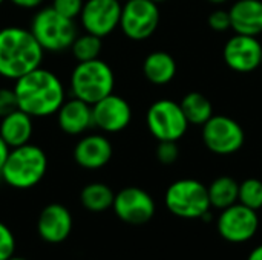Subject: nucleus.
Segmentation results:
<instances>
[{"label":"nucleus","instance_id":"1","mask_svg":"<svg viewBox=\"0 0 262 260\" xmlns=\"http://www.w3.org/2000/svg\"><path fill=\"white\" fill-rule=\"evenodd\" d=\"M12 89L18 109L32 118L55 115L66 100L61 80L41 66L15 80Z\"/></svg>","mask_w":262,"mask_h":260},{"label":"nucleus","instance_id":"2","mask_svg":"<svg viewBox=\"0 0 262 260\" xmlns=\"http://www.w3.org/2000/svg\"><path fill=\"white\" fill-rule=\"evenodd\" d=\"M43 48L31 29L6 26L0 29V75L8 80H18L25 74L41 66Z\"/></svg>","mask_w":262,"mask_h":260},{"label":"nucleus","instance_id":"3","mask_svg":"<svg viewBox=\"0 0 262 260\" xmlns=\"http://www.w3.org/2000/svg\"><path fill=\"white\" fill-rule=\"evenodd\" d=\"M48 156L45 150L35 144H25L11 149L8 159L2 169L3 182L17 190L35 187L46 175Z\"/></svg>","mask_w":262,"mask_h":260},{"label":"nucleus","instance_id":"4","mask_svg":"<svg viewBox=\"0 0 262 260\" xmlns=\"http://www.w3.org/2000/svg\"><path fill=\"white\" fill-rule=\"evenodd\" d=\"M69 84L75 98L92 106L114 92L115 75L106 61L95 58L78 63L71 72Z\"/></svg>","mask_w":262,"mask_h":260},{"label":"nucleus","instance_id":"5","mask_svg":"<svg viewBox=\"0 0 262 260\" xmlns=\"http://www.w3.org/2000/svg\"><path fill=\"white\" fill-rule=\"evenodd\" d=\"M31 32L43 51L54 54L71 49L74 40L77 38L74 20L63 17L52 6L43 8L34 15L31 21Z\"/></svg>","mask_w":262,"mask_h":260},{"label":"nucleus","instance_id":"6","mask_svg":"<svg viewBox=\"0 0 262 260\" xmlns=\"http://www.w3.org/2000/svg\"><path fill=\"white\" fill-rule=\"evenodd\" d=\"M167 210L181 219H201L210 207L207 187L196 179H178L164 195Z\"/></svg>","mask_w":262,"mask_h":260},{"label":"nucleus","instance_id":"7","mask_svg":"<svg viewBox=\"0 0 262 260\" xmlns=\"http://www.w3.org/2000/svg\"><path fill=\"white\" fill-rule=\"evenodd\" d=\"M146 124L150 135L158 141H180L189 127L180 103L169 98L158 100L149 107Z\"/></svg>","mask_w":262,"mask_h":260},{"label":"nucleus","instance_id":"8","mask_svg":"<svg viewBox=\"0 0 262 260\" xmlns=\"http://www.w3.org/2000/svg\"><path fill=\"white\" fill-rule=\"evenodd\" d=\"M203 143L209 152L227 156L239 152L246 141V133L238 121L226 115H213L203 126Z\"/></svg>","mask_w":262,"mask_h":260},{"label":"nucleus","instance_id":"9","mask_svg":"<svg viewBox=\"0 0 262 260\" xmlns=\"http://www.w3.org/2000/svg\"><path fill=\"white\" fill-rule=\"evenodd\" d=\"M160 25V9L152 0H126L121 8L120 26L134 41L147 40Z\"/></svg>","mask_w":262,"mask_h":260},{"label":"nucleus","instance_id":"10","mask_svg":"<svg viewBox=\"0 0 262 260\" xmlns=\"http://www.w3.org/2000/svg\"><path fill=\"white\" fill-rule=\"evenodd\" d=\"M216 227L224 241L230 244H244L256 234L259 218L255 210L236 202L221 210Z\"/></svg>","mask_w":262,"mask_h":260},{"label":"nucleus","instance_id":"11","mask_svg":"<svg viewBox=\"0 0 262 260\" xmlns=\"http://www.w3.org/2000/svg\"><path fill=\"white\" fill-rule=\"evenodd\" d=\"M112 208L117 218L129 225H143L155 215V202L152 196L140 187H126L120 190Z\"/></svg>","mask_w":262,"mask_h":260},{"label":"nucleus","instance_id":"12","mask_svg":"<svg viewBox=\"0 0 262 260\" xmlns=\"http://www.w3.org/2000/svg\"><path fill=\"white\" fill-rule=\"evenodd\" d=\"M121 8L120 0H86L80 14L83 29L100 38L107 37L120 26Z\"/></svg>","mask_w":262,"mask_h":260},{"label":"nucleus","instance_id":"13","mask_svg":"<svg viewBox=\"0 0 262 260\" xmlns=\"http://www.w3.org/2000/svg\"><path fill=\"white\" fill-rule=\"evenodd\" d=\"M226 64L239 74H249L262 64V44L256 37L235 34L224 44Z\"/></svg>","mask_w":262,"mask_h":260},{"label":"nucleus","instance_id":"14","mask_svg":"<svg viewBox=\"0 0 262 260\" xmlns=\"http://www.w3.org/2000/svg\"><path fill=\"white\" fill-rule=\"evenodd\" d=\"M132 121V107L114 92L92 104V123L106 133L123 132Z\"/></svg>","mask_w":262,"mask_h":260},{"label":"nucleus","instance_id":"15","mask_svg":"<svg viewBox=\"0 0 262 260\" xmlns=\"http://www.w3.org/2000/svg\"><path fill=\"white\" fill-rule=\"evenodd\" d=\"M37 231L48 244H61L72 231V215L61 204L46 205L37 219Z\"/></svg>","mask_w":262,"mask_h":260},{"label":"nucleus","instance_id":"16","mask_svg":"<svg viewBox=\"0 0 262 260\" xmlns=\"http://www.w3.org/2000/svg\"><path fill=\"white\" fill-rule=\"evenodd\" d=\"M114 155L112 143L104 135L83 136L74 147V161L86 170H98L109 164Z\"/></svg>","mask_w":262,"mask_h":260},{"label":"nucleus","instance_id":"17","mask_svg":"<svg viewBox=\"0 0 262 260\" xmlns=\"http://www.w3.org/2000/svg\"><path fill=\"white\" fill-rule=\"evenodd\" d=\"M55 115L58 127L71 136L81 135L94 126L92 106L75 97L71 100H64V103L61 104Z\"/></svg>","mask_w":262,"mask_h":260},{"label":"nucleus","instance_id":"18","mask_svg":"<svg viewBox=\"0 0 262 260\" xmlns=\"http://www.w3.org/2000/svg\"><path fill=\"white\" fill-rule=\"evenodd\" d=\"M229 15L235 34L250 37L262 34V0H238L229 9Z\"/></svg>","mask_w":262,"mask_h":260},{"label":"nucleus","instance_id":"19","mask_svg":"<svg viewBox=\"0 0 262 260\" xmlns=\"http://www.w3.org/2000/svg\"><path fill=\"white\" fill-rule=\"evenodd\" d=\"M32 132V116H29L20 109L3 116L0 121V136L11 149L28 144L31 141Z\"/></svg>","mask_w":262,"mask_h":260},{"label":"nucleus","instance_id":"20","mask_svg":"<svg viewBox=\"0 0 262 260\" xmlns=\"http://www.w3.org/2000/svg\"><path fill=\"white\" fill-rule=\"evenodd\" d=\"M143 74L155 86L167 84L177 75V61L164 51L150 52L143 61Z\"/></svg>","mask_w":262,"mask_h":260},{"label":"nucleus","instance_id":"21","mask_svg":"<svg viewBox=\"0 0 262 260\" xmlns=\"http://www.w3.org/2000/svg\"><path fill=\"white\" fill-rule=\"evenodd\" d=\"M189 126H203L213 116V106L210 100L200 92H189L180 103Z\"/></svg>","mask_w":262,"mask_h":260},{"label":"nucleus","instance_id":"22","mask_svg":"<svg viewBox=\"0 0 262 260\" xmlns=\"http://www.w3.org/2000/svg\"><path fill=\"white\" fill-rule=\"evenodd\" d=\"M115 193L112 188L103 182H91L86 187H83L80 193V202L81 205L92 213H103L109 208H112Z\"/></svg>","mask_w":262,"mask_h":260},{"label":"nucleus","instance_id":"23","mask_svg":"<svg viewBox=\"0 0 262 260\" xmlns=\"http://www.w3.org/2000/svg\"><path fill=\"white\" fill-rule=\"evenodd\" d=\"M207 193L210 207L224 210L238 202L239 184L230 176H220L207 187Z\"/></svg>","mask_w":262,"mask_h":260},{"label":"nucleus","instance_id":"24","mask_svg":"<svg viewBox=\"0 0 262 260\" xmlns=\"http://www.w3.org/2000/svg\"><path fill=\"white\" fill-rule=\"evenodd\" d=\"M101 49H103L101 38L94 34H89V32H86L83 35H77V38L74 40V43L71 46V52L78 63L100 58Z\"/></svg>","mask_w":262,"mask_h":260},{"label":"nucleus","instance_id":"25","mask_svg":"<svg viewBox=\"0 0 262 260\" xmlns=\"http://www.w3.org/2000/svg\"><path fill=\"white\" fill-rule=\"evenodd\" d=\"M238 202L258 211L262 208V181L256 178H249L239 184Z\"/></svg>","mask_w":262,"mask_h":260},{"label":"nucleus","instance_id":"26","mask_svg":"<svg viewBox=\"0 0 262 260\" xmlns=\"http://www.w3.org/2000/svg\"><path fill=\"white\" fill-rule=\"evenodd\" d=\"M178 141H158L157 147V159L164 166H172L177 162L180 156Z\"/></svg>","mask_w":262,"mask_h":260},{"label":"nucleus","instance_id":"27","mask_svg":"<svg viewBox=\"0 0 262 260\" xmlns=\"http://www.w3.org/2000/svg\"><path fill=\"white\" fill-rule=\"evenodd\" d=\"M83 5L84 0H52V8L63 17H68L71 20L80 17Z\"/></svg>","mask_w":262,"mask_h":260},{"label":"nucleus","instance_id":"28","mask_svg":"<svg viewBox=\"0 0 262 260\" xmlns=\"http://www.w3.org/2000/svg\"><path fill=\"white\" fill-rule=\"evenodd\" d=\"M15 251V238L12 231L0 222V260H8L14 256Z\"/></svg>","mask_w":262,"mask_h":260},{"label":"nucleus","instance_id":"29","mask_svg":"<svg viewBox=\"0 0 262 260\" xmlns=\"http://www.w3.org/2000/svg\"><path fill=\"white\" fill-rule=\"evenodd\" d=\"M207 23L210 26L212 31L215 32H226L227 29H230V15H229V11L226 9H215L210 12L209 18H207Z\"/></svg>","mask_w":262,"mask_h":260},{"label":"nucleus","instance_id":"30","mask_svg":"<svg viewBox=\"0 0 262 260\" xmlns=\"http://www.w3.org/2000/svg\"><path fill=\"white\" fill-rule=\"evenodd\" d=\"M17 109H18V104H17V97L14 93V89L0 87V120Z\"/></svg>","mask_w":262,"mask_h":260},{"label":"nucleus","instance_id":"31","mask_svg":"<svg viewBox=\"0 0 262 260\" xmlns=\"http://www.w3.org/2000/svg\"><path fill=\"white\" fill-rule=\"evenodd\" d=\"M12 5L18 6V8H23V9H34V8H38L45 0H11Z\"/></svg>","mask_w":262,"mask_h":260},{"label":"nucleus","instance_id":"32","mask_svg":"<svg viewBox=\"0 0 262 260\" xmlns=\"http://www.w3.org/2000/svg\"><path fill=\"white\" fill-rule=\"evenodd\" d=\"M9 152H11V147L5 143V139L0 136V172H2V169H3V166H5V162H6V159H8Z\"/></svg>","mask_w":262,"mask_h":260},{"label":"nucleus","instance_id":"33","mask_svg":"<svg viewBox=\"0 0 262 260\" xmlns=\"http://www.w3.org/2000/svg\"><path fill=\"white\" fill-rule=\"evenodd\" d=\"M247 260H262V244L261 245H258V247L249 254Z\"/></svg>","mask_w":262,"mask_h":260},{"label":"nucleus","instance_id":"34","mask_svg":"<svg viewBox=\"0 0 262 260\" xmlns=\"http://www.w3.org/2000/svg\"><path fill=\"white\" fill-rule=\"evenodd\" d=\"M207 2H210L212 5H223V3H226L229 0H207Z\"/></svg>","mask_w":262,"mask_h":260},{"label":"nucleus","instance_id":"35","mask_svg":"<svg viewBox=\"0 0 262 260\" xmlns=\"http://www.w3.org/2000/svg\"><path fill=\"white\" fill-rule=\"evenodd\" d=\"M154 3H157V5H160V3H163V2H167V0H152Z\"/></svg>","mask_w":262,"mask_h":260},{"label":"nucleus","instance_id":"36","mask_svg":"<svg viewBox=\"0 0 262 260\" xmlns=\"http://www.w3.org/2000/svg\"><path fill=\"white\" fill-rule=\"evenodd\" d=\"M8 260H26V259H21V257H14V256H12L11 259H8Z\"/></svg>","mask_w":262,"mask_h":260},{"label":"nucleus","instance_id":"37","mask_svg":"<svg viewBox=\"0 0 262 260\" xmlns=\"http://www.w3.org/2000/svg\"><path fill=\"white\" fill-rule=\"evenodd\" d=\"M2 184H5V182H3V176H2V172H0V185Z\"/></svg>","mask_w":262,"mask_h":260},{"label":"nucleus","instance_id":"38","mask_svg":"<svg viewBox=\"0 0 262 260\" xmlns=\"http://www.w3.org/2000/svg\"><path fill=\"white\" fill-rule=\"evenodd\" d=\"M3 2H5V0H0V5H3Z\"/></svg>","mask_w":262,"mask_h":260},{"label":"nucleus","instance_id":"39","mask_svg":"<svg viewBox=\"0 0 262 260\" xmlns=\"http://www.w3.org/2000/svg\"><path fill=\"white\" fill-rule=\"evenodd\" d=\"M120 2H126V0H120Z\"/></svg>","mask_w":262,"mask_h":260}]
</instances>
